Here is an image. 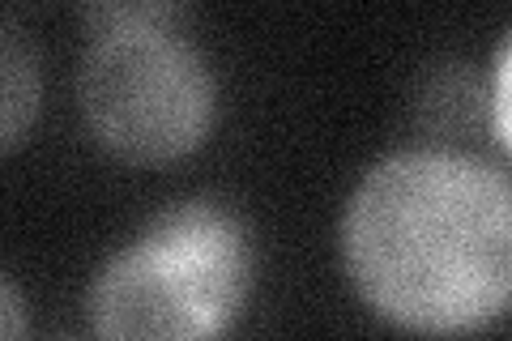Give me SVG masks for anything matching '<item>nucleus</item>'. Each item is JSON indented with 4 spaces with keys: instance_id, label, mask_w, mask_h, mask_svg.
Here are the masks:
<instances>
[{
    "instance_id": "obj_5",
    "label": "nucleus",
    "mask_w": 512,
    "mask_h": 341,
    "mask_svg": "<svg viewBox=\"0 0 512 341\" xmlns=\"http://www.w3.org/2000/svg\"><path fill=\"white\" fill-rule=\"evenodd\" d=\"M491 124H495V137L504 141V150L512 154V35L504 43L500 60H495V77H491Z\"/></svg>"
},
{
    "instance_id": "obj_4",
    "label": "nucleus",
    "mask_w": 512,
    "mask_h": 341,
    "mask_svg": "<svg viewBox=\"0 0 512 341\" xmlns=\"http://www.w3.org/2000/svg\"><path fill=\"white\" fill-rule=\"evenodd\" d=\"M0 107H5L0 137H5V150H13L39 111V64L13 22H5V35H0Z\"/></svg>"
},
{
    "instance_id": "obj_2",
    "label": "nucleus",
    "mask_w": 512,
    "mask_h": 341,
    "mask_svg": "<svg viewBox=\"0 0 512 341\" xmlns=\"http://www.w3.org/2000/svg\"><path fill=\"white\" fill-rule=\"evenodd\" d=\"M252 239L227 205L184 201L94 273V341H222L244 312Z\"/></svg>"
},
{
    "instance_id": "obj_6",
    "label": "nucleus",
    "mask_w": 512,
    "mask_h": 341,
    "mask_svg": "<svg viewBox=\"0 0 512 341\" xmlns=\"http://www.w3.org/2000/svg\"><path fill=\"white\" fill-rule=\"evenodd\" d=\"M0 320H5L0 341H26V312H22V295L13 278H5V286H0Z\"/></svg>"
},
{
    "instance_id": "obj_3",
    "label": "nucleus",
    "mask_w": 512,
    "mask_h": 341,
    "mask_svg": "<svg viewBox=\"0 0 512 341\" xmlns=\"http://www.w3.org/2000/svg\"><path fill=\"white\" fill-rule=\"evenodd\" d=\"M82 56V116L124 162H175L205 145L218 116L210 60L180 30V5H94Z\"/></svg>"
},
{
    "instance_id": "obj_1",
    "label": "nucleus",
    "mask_w": 512,
    "mask_h": 341,
    "mask_svg": "<svg viewBox=\"0 0 512 341\" xmlns=\"http://www.w3.org/2000/svg\"><path fill=\"white\" fill-rule=\"evenodd\" d=\"M342 256L359 299L397 329H483L512 307V180L461 150L380 158L346 201Z\"/></svg>"
}]
</instances>
